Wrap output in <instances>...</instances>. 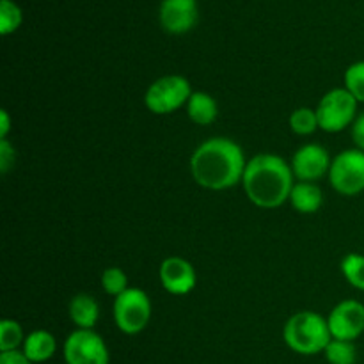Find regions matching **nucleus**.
I'll list each match as a JSON object with an SVG mask.
<instances>
[{
    "instance_id": "1",
    "label": "nucleus",
    "mask_w": 364,
    "mask_h": 364,
    "mask_svg": "<svg viewBox=\"0 0 364 364\" xmlns=\"http://www.w3.org/2000/svg\"><path fill=\"white\" fill-rule=\"evenodd\" d=\"M244 151L235 141L212 137L196 148L191 171L196 183L208 191H226L242 181L245 173Z\"/></svg>"
},
{
    "instance_id": "2",
    "label": "nucleus",
    "mask_w": 364,
    "mask_h": 364,
    "mask_svg": "<svg viewBox=\"0 0 364 364\" xmlns=\"http://www.w3.org/2000/svg\"><path fill=\"white\" fill-rule=\"evenodd\" d=\"M242 185L249 201L259 208H279L284 201H290L294 188V171L272 153H262L251 159L245 167Z\"/></svg>"
},
{
    "instance_id": "3",
    "label": "nucleus",
    "mask_w": 364,
    "mask_h": 364,
    "mask_svg": "<svg viewBox=\"0 0 364 364\" xmlns=\"http://www.w3.org/2000/svg\"><path fill=\"white\" fill-rule=\"evenodd\" d=\"M283 338L291 350L302 355L320 354L333 340L327 320L313 311H301L291 316L284 326Z\"/></svg>"
},
{
    "instance_id": "4",
    "label": "nucleus",
    "mask_w": 364,
    "mask_h": 364,
    "mask_svg": "<svg viewBox=\"0 0 364 364\" xmlns=\"http://www.w3.org/2000/svg\"><path fill=\"white\" fill-rule=\"evenodd\" d=\"M359 102L345 87L331 89L316 107L318 124L327 134H338L345 128L352 127L358 114Z\"/></svg>"
},
{
    "instance_id": "5",
    "label": "nucleus",
    "mask_w": 364,
    "mask_h": 364,
    "mask_svg": "<svg viewBox=\"0 0 364 364\" xmlns=\"http://www.w3.org/2000/svg\"><path fill=\"white\" fill-rule=\"evenodd\" d=\"M191 84L181 75H167L159 78L148 87L144 103L149 112L156 116H167L187 105L192 96Z\"/></svg>"
},
{
    "instance_id": "6",
    "label": "nucleus",
    "mask_w": 364,
    "mask_h": 364,
    "mask_svg": "<svg viewBox=\"0 0 364 364\" xmlns=\"http://www.w3.org/2000/svg\"><path fill=\"white\" fill-rule=\"evenodd\" d=\"M114 320L121 333L134 336L142 333L151 318V302L141 288H128L114 299Z\"/></svg>"
},
{
    "instance_id": "7",
    "label": "nucleus",
    "mask_w": 364,
    "mask_h": 364,
    "mask_svg": "<svg viewBox=\"0 0 364 364\" xmlns=\"http://www.w3.org/2000/svg\"><path fill=\"white\" fill-rule=\"evenodd\" d=\"M329 181L343 196H358L364 191V151L345 149L334 156L329 169Z\"/></svg>"
},
{
    "instance_id": "8",
    "label": "nucleus",
    "mask_w": 364,
    "mask_h": 364,
    "mask_svg": "<svg viewBox=\"0 0 364 364\" xmlns=\"http://www.w3.org/2000/svg\"><path fill=\"white\" fill-rule=\"evenodd\" d=\"M66 364H109L105 341L92 329H77L66 338L63 347Z\"/></svg>"
},
{
    "instance_id": "9",
    "label": "nucleus",
    "mask_w": 364,
    "mask_h": 364,
    "mask_svg": "<svg viewBox=\"0 0 364 364\" xmlns=\"http://www.w3.org/2000/svg\"><path fill=\"white\" fill-rule=\"evenodd\" d=\"M327 323L333 340H358L364 333V304L354 299L341 301L340 304L334 306Z\"/></svg>"
},
{
    "instance_id": "10",
    "label": "nucleus",
    "mask_w": 364,
    "mask_h": 364,
    "mask_svg": "<svg viewBox=\"0 0 364 364\" xmlns=\"http://www.w3.org/2000/svg\"><path fill=\"white\" fill-rule=\"evenodd\" d=\"M331 164L333 160L323 146L304 144L295 151L294 159H291V171H294V176L301 181L313 183L329 174Z\"/></svg>"
},
{
    "instance_id": "11",
    "label": "nucleus",
    "mask_w": 364,
    "mask_h": 364,
    "mask_svg": "<svg viewBox=\"0 0 364 364\" xmlns=\"http://www.w3.org/2000/svg\"><path fill=\"white\" fill-rule=\"evenodd\" d=\"M199 11L196 0H162L159 9L160 25L174 36L192 31L198 23Z\"/></svg>"
},
{
    "instance_id": "12",
    "label": "nucleus",
    "mask_w": 364,
    "mask_h": 364,
    "mask_svg": "<svg viewBox=\"0 0 364 364\" xmlns=\"http://www.w3.org/2000/svg\"><path fill=\"white\" fill-rule=\"evenodd\" d=\"M159 274L162 287L173 295L191 294L198 283V274H196L192 263L180 256H171V258L164 259Z\"/></svg>"
},
{
    "instance_id": "13",
    "label": "nucleus",
    "mask_w": 364,
    "mask_h": 364,
    "mask_svg": "<svg viewBox=\"0 0 364 364\" xmlns=\"http://www.w3.org/2000/svg\"><path fill=\"white\" fill-rule=\"evenodd\" d=\"M57 350V341L53 338L52 333L48 331H32L23 341V347L21 352L27 355V359L32 364L34 363H45L48 359L53 358Z\"/></svg>"
},
{
    "instance_id": "14",
    "label": "nucleus",
    "mask_w": 364,
    "mask_h": 364,
    "mask_svg": "<svg viewBox=\"0 0 364 364\" xmlns=\"http://www.w3.org/2000/svg\"><path fill=\"white\" fill-rule=\"evenodd\" d=\"M70 318L77 329H95L100 318V306L95 297L87 294L75 295L70 302Z\"/></svg>"
},
{
    "instance_id": "15",
    "label": "nucleus",
    "mask_w": 364,
    "mask_h": 364,
    "mask_svg": "<svg viewBox=\"0 0 364 364\" xmlns=\"http://www.w3.org/2000/svg\"><path fill=\"white\" fill-rule=\"evenodd\" d=\"M290 203L295 212L309 215V213H315L322 208L323 194L318 185L301 181V183H295L294 188H291Z\"/></svg>"
},
{
    "instance_id": "16",
    "label": "nucleus",
    "mask_w": 364,
    "mask_h": 364,
    "mask_svg": "<svg viewBox=\"0 0 364 364\" xmlns=\"http://www.w3.org/2000/svg\"><path fill=\"white\" fill-rule=\"evenodd\" d=\"M187 114L191 117L192 123L199 124V127H208L217 119L219 114V107H217L215 98L205 91L192 92L191 100L187 105Z\"/></svg>"
},
{
    "instance_id": "17",
    "label": "nucleus",
    "mask_w": 364,
    "mask_h": 364,
    "mask_svg": "<svg viewBox=\"0 0 364 364\" xmlns=\"http://www.w3.org/2000/svg\"><path fill=\"white\" fill-rule=\"evenodd\" d=\"M341 274L350 287L364 291V255L348 252L341 259Z\"/></svg>"
},
{
    "instance_id": "18",
    "label": "nucleus",
    "mask_w": 364,
    "mask_h": 364,
    "mask_svg": "<svg viewBox=\"0 0 364 364\" xmlns=\"http://www.w3.org/2000/svg\"><path fill=\"white\" fill-rule=\"evenodd\" d=\"M323 355L331 364H355L358 350H355L354 341L331 340L323 350Z\"/></svg>"
},
{
    "instance_id": "19",
    "label": "nucleus",
    "mask_w": 364,
    "mask_h": 364,
    "mask_svg": "<svg viewBox=\"0 0 364 364\" xmlns=\"http://www.w3.org/2000/svg\"><path fill=\"white\" fill-rule=\"evenodd\" d=\"M290 128L294 134L297 135H311L320 128L318 117H316V110L309 109V107H301L295 109L290 116Z\"/></svg>"
},
{
    "instance_id": "20",
    "label": "nucleus",
    "mask_w": 364,
    "mask_h": 364,
    "mask_svg": "<svg viewBox=\"0 0 364 364\" xmlns=\"http://www.w3.org/2000/svg\"><path fill=\"white\" fill-rule=\"evenodd\" d=\"M23 341L25 338L20 323L9 318L0 322V352L18 350V347H23Z\"/></svg>"
},
{
    "instance_id": "21",
    "label": "nucleus",
    "mask_w": 364,
    "mask_h": 364,
    "mask_svg": "<svg viewBox=\"0 0 364 364\" xmlns=\"http://www.w3.org/2000/svg\"><path fill=\"white\" fill-rule=\"evenodd\" d=\"M23 14L13 0H0V34L9 36L20 28Z\"/></svg>"
},
{
    "instance_id": "22",
    "label": "nucleus",
    "mask_w": 364,
    "mask_h": 364,
    "mask_svg": "<svg viewBox=\"0 0 364 364\" xmlns=\"http://www.w3.org/2000/svg\"><path fill=\"white\" fill-rule=\"evenodd\" d=\"M102 287L103 290L109 295H112L114 299L119 297L123 291H127L128 288V276L124 274V270L117 269V267H110L105 269L102 274Z\"/></svg>"
},
{
    "instance_id": "23",
    "label": "nucleus",
    "mask_w": 364,
    "mask_h": 364,
    "mask_svg": "<svg viewBox=\"0 0 364 364\" xmlns=\"http://www.w3.org/2000/svg\"><path fill=\"white\" fill-rule=\"evenodd\" d=\"M345 89L358 100L364 103V60L350 64L345 71Z\"/></svg>"
},
{
    "instance_id": "24",
    "label": "nucleus",
    "mask_w": 364,
    "mask_h": 364,
    "mask_svg": "<svg viewBox=\"0 0 364 364\" xmlns=\"http://www.w3.org/2000/svg\"><path fill=\"white\" fill-rule=\"evenodd\" d=\"M14 160H16V151L11 146V142L7 139H0V171H2V174L9 173Z\"/></svg>"
},
{
    "instance_id": "25",
    "label": "nucleus",
    "mask_w": 364,
    "mask_h": 364,
    "mask_svg": "<svg viewBox=\"0 0 364 364\" xmlns=\"http://www.w3.org/2000/svg\"><path fill=\"white\" fill-rule=\"evenodd\" d=\"M350 132H352V141H354L355 148L364 151V112L355 117L354 124L350 127Z\"/></svg>"
},
{
    "instance_id": "26",
    "label": "nucleus",
    "mask_w": 364,
    "mask_h": 364,
    "mask_svg": "<svg viewBox=\"0 0 364 364\" xmlns=\"http://www.w3.org/2000/svg\"><path fill=\"white\" fill-rule=\"evenodd\" d=\"M0 364H32L27 359V355L21 350H11V352H2L0 354Z\"/></svg>"
},
{
    "instance_id": "27",
    "label": "nucleus",
    "mask_w": 364,
    "mask_h": 364,
    "mask_svg": "<svg viewBox=\"0 0 364 364\" xmlns=\"http://www.w3.org/2000/svg\"><path fill=\"white\" fill-rule=\"evenodd\" d=\"M11 130V117L7 110H0V139H7Z\"/></svg>"
}]
</instances>
